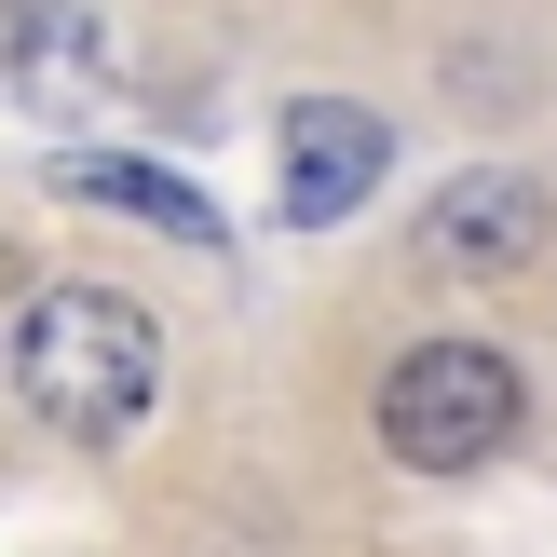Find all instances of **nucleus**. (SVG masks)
Wrapping results in <instances>:
<instances>
[{"label":"nucleus","mask_w":557,"mask_h":557,"mask_svg":"<svg viewBox=\"0 0 557 557\" xmlns=\"http://www.w3.org/2000/svg\"><path fill=\"white\" fill-rule=\"evenodd\" d=\"M14 395L41 408L54 435H82V449H123V435L150 422V395H163V326L136 313L123 286L69 272V286H41L27 326H14Z\"/></svg>","instance_id":"obj_1"},{"label":"nucleus","mask_w":557,"mask_h":557,"mask_svg":"<svg viewBox=\"0 0 557 557\" xmlns=\"http://www.w3.org/2000/svg\"><path fill=\"white\" fill-rule=\"evenodd\" d=\"M517 368L490 341H422L381 368V449L408 462V476H476V462L517 449Z\"/></svg>","instance_id":"obj_2"},{"label":"nucleus","mask_w":557,"mask_h":557,"mask_svg":"<svg viewBox=\"0 0 557 557\" xmlns=\"http://www.w3.org/2000/svg\"><path fill=\"white\" fill-rule=\"evenodd\" d=\"M381 163H395V136H381V109H354V96H299L286 109V232H341L354 205L381 190Z\"/></svg>","instance_id":"obj_3"},{"label":"nucleus","mask_w":557,"mask_h":557,"mask_svg":"<svg viewBox=\"0 0 557 557\" xmlns=\"http://www.w3.org/2000/svg\"><path fill=\"white\" fill-rule=\"evenodd\" d=\"M422 259H435V272H517V259H544V190L504 177V163L449 177V190L422 205Z\"/></svg>","instance_id":"obj_4"},{"label":"nucleus","mask_w":557,"mask_h":557,"mask_svg":"<svg viewBox=\"0 0 557 557\" xmlns=\"http://www.w3.org/2000/svg\"><path fill=\"white\" fill-rule=\"evenodd\" d=\"M69 190H82V205H109V218H150V232H177V245H218L205 190H177L163 163H109V150H69Z\"/></svg>","instance_id":"obj_5"},{"label":"nucleus","mask_w":557,"mask_h":557,"mask_svg":"<svg viewBox=\"0 0 557 557\" xmlns=\"http://www.w3.org/2000/svg\"><path fill=\"white\" fill-rule=\"evenodd\" d=\"M14 69H27V96H82L96 27H82V14H41V0H14Z\"/></svg>","instance_id":"obj_6"},{"label":"nucleus","mask_w":557,"mask_h":557,"mask_svg":"<svg viewBox=\"0 0 557 557\" xmlns=\"http://www.w3.org/2000/svg\"><path fill=\"white\" fill-rule=\"evenodd\" d=\"M27 299H41V286H27V259L0 245V326H27Z\"/></svg>","instance_id":"obj_7"}]
</instances>
